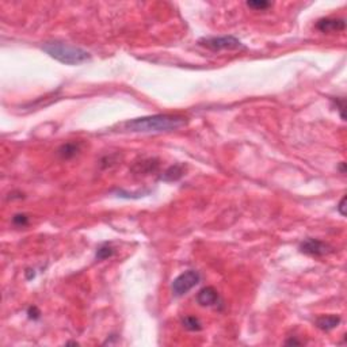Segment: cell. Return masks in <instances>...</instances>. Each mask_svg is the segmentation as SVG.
<instances>
[{
	"label": "cell",
	"instance_id": "obj_12",
	"mask_svg": "<svg viewBox=\"0 0 347 347\" xmlns=\"http://www.w3.org/2000/svg\"><path fill=\"white\" fill-rule=\"evenodd\" d=\"M113 255H114V248L111 247V244L103 243L96 248L95 258H96V260H106V259L111 258Z\"/></svg>",
	"mask_w": 347,
	"mask_h": 347
},
{
	"label": "cell",
	"instance_id": "obj_15",
	"mask_svg": "<svg viewBox=\"0 0 347 347\" xmlns=\"http://www.w3.org/2000/svg\"><path fill=\"white\" fill-rule=\"evenodd\" d=\"M12 224L16 227H26L29 224V217L26 214H15L12 217Z\"/></svg>",
	"mask_w": 347,
	"mask_h": 347
},
{
	"label": "cell",
	"instance_id": "obj_4",
	"mask_svg": "<svg viewBox=\"0 0 347 347\" xmlns=\"http://www.w3.org/2000/svg\"><path fill=\"white\" fill-rule=\"evenodd\" d=\"M199 281H201V274L198 271L187 270V271H184V273H182L174 279L171 289H173V293L176 297H180V296L190 292L194 286H197Z\"/></svg>",
	"mask_w": 347,
	"mask_h": 347
},
{
	"label": "cell",
	"instance_id": "obj_5",
	"mask_svg": "<svg viewBox=\"0 0 347 347\" xmlns=\"http://www.w3.org/2000/svg\"><path fill=\"white\" fill-rule=\"evenodd\" d=\"M300 251L305 255H309V257L319 258V257H324V255L333 253V247L330 244L319 240V239L308 238L300 244Z\"/></svg>",
	"mask_w": 347,
	"mask_h": 347
},
{
	"label": "cell",
	"instance_id": "obj_13",
	"mask_svg": "<svg viewBox=\"0 0 347 347\" xmlns=\"http://www.w3.org/2000/svg\"><path fill=\"white\" fill-rule=\"evenodd\" d=\"M182 326L187 331H201L202 330V323L195 316H184L182 319Z\"/></svg>",
	"mask_w": 347,
	"mask_h": 347
},
{
	"label": "cell",
	"instance_id": "obj_11",
	"mask_svg": "<svg viewBox=\"0 0 347 347\" xmlns=\"http://www.w3.org/2000/svg\"><path fill=\"white\" fill-rule=\"evenodd\" d=\"M159 169V163L155 159H147L140 162L133 167V173L143 174V175H148V174L154 173Z\"/></svg>",
	"mask_w": 347,
	"mask_h": 347
},
{
	"label": "cell",
	"instance_id": "obj_18",
	"mask_svg": "<svg viewBox=\"0 0 347 347\" xmlns=\"http://www.w3.org/2000/svg\"><path fill=\"white\" fill-rule=\"evenodd\" d=\"M286 345H300V342H298V341H296V339H290V341H288V342H286Z\"/></svg>",
	"mask_w": 347,
	"mask_h": 347
},
{
	"label": "cell",
	"instance_id": "obj_2",
	"mask_svg": "<svg viewBox=\"0 0 347 347\" xmlns=\"http://www.w3.org/2000/svg\"><path fill=\"white\" fill-rule=\"evenodd\" d=\"M42 50L45 53H48L52 59L57 60L59 63L65 65L83 64L86 61H88L91 57L87 50L64 44V42H57V41L44 44Z\"/></svg>",
	"mask_w": 347,
	"mask_h": 347
},
{
	"label": "cell",
	"instance_id": "obj_14",
	"mask_svg": "<svg viewBox=\"0 0 347 347\" xmlns=\"http://www.w3.org/2000/svg\"><path fill=\"white\" fill-rule=\"evenodd\" d=\"M273 3L270 1H264V0H255V1H247V7L253 8L255 11H264L267 10L268 7H271Z\"/></svg>",
	"mask_w": 347,
	"mask_h": 347
},
{
	"label": "cell",
	"instance_id": "obj_17",
	"mask_svg": "<svg viewBox=\"0 0 347 347\" xmlns=\"http://www.w3.org/2000/svg\"><path fill=\"white\" fill-rule=\"evenodd\" d=\"M345 203H346V197H343V198L341 199L339 205H338V210H339V213L342 214V216H346V212H345Z\"/></svg>",
	"mask_w": 347,
	"mask_h": 347
},
{
	"label": "cell",
	"instance_id": "obj_16",
	"mask_svg": "<svg viewBox=\"0 0 347 347\" xmlns=\"http://www.w3.org/2000/svg\"><path fill=\"white\" fill-rule=\"evenodd\" d=\"M27 315H29V319H31V320H37V319H40L41 312L37 307H30L29 311H27Z\"/></svg>",
	"mask_w": 347,
	"mask_h": 347
},
{
	"label": "cell",
	"instance_id": "obj_7",
	"mask_svg": "<svg viewBox=\"0 0 347 347\" xmlns=\"http://www.w3.org/2000/svg\"><path fill=\"white\" fill-rule=\"evenodd\" d=\"M316 29L322 33H334V31H343L346 29V22L341 18H323L316 23Z\"/></svg>",
	"mask_w": 347,
	"mask_h": 347
},
{
	"label": "cell",
	"instance_id": "obj_9",
	"mask_svg": "<svg viewBox=\"0 0 347 347\" xmlns=\"http://www.w3.org/2000/svg\"><path fill=\"white\" fill-rule=\"evenodd\" d=\"M80 148H82V145H80L79 143H65V144H63L60 147L57 154H59V156L61 159L70 160L79 154Z\"/></svg>",
	"mask_w": 347,
	"mask_h": 347
},
{
	"label": "cell",
	"instance_id": "obj_3",
	"mask_svg": "<svg viewBox=\"0 0 347 347\" xmlns=\"http://www.w3.org/2000/svg\"><path fill=\"white\" fill-rule=\"evenodd\" d=\"M201 46L212 52H221V50H238L244 49L242 41L235 38L232 35H224V37H208L202 38L198 42Z\"/></svg>",
	"mask_w": 347,
	"mask_h": 347
},
{
	"label": "cell",
	"instance_id": "obj_6",
	"mask_svg": "<svg viewBox=\"0 0 347 347\" xmlns=\"http://www.w3.org/2000/svg\"><path fill=\"white\" fill-rule=\"evenodd\" d=\"M197 303L201 307H214L220 303V296L218 292L213 286H206L202 288L197 294Z\"/></svg>",
	"mask_w": 347,
	"mask_h": 347
},
{
	"label": "cell",
	"instance_id": "obj_8",
	"mask_svg": "<svg viewBox=\"0 0 347 347\" xmlns=\"http://www.w3.org/2000/svg\"><path fill=\"white\" fill-rule=\"evenodd\" d=\"M183 174L184 167L182 164H174L160 175V180H163V182H175V180L182 178Z\"/></svg>",
	"mask_w": 347,
	"mask_h": 347
},
{
	"label": "cell",
	"instance_id": "obj_10",
	"mask_svg": "<svg viewBox=\"0 0 347 347\" xmlns=\"http://www.w3.org/2000/svg\"><path fill=\"white\" fill-rule=\"evenodd\" d=\"M341 323V318L335 315H327V316H320L316 319V326L323 331H331L337 328Z\"/></svg>",
	"mask_w": 347,
	"mask_h": 347
},
{
	"label": "cell",
	"instance_id": "obj_1",
	"mask_svg": "<svg viewBox=\"0 0 347 347\" xmlns=\"http://www.w3.org/2000/svg\"><path fill=\"white\" fill-rule=\"evenodd\" d=\"M187 124V119L180 115L155 114L148 117H140L126 121L121 124V128L133 133H162L173 132L183 128Z\"/></svg>",
	"mask_w": 347,
	"mask_h": 347
}]
</instances>
